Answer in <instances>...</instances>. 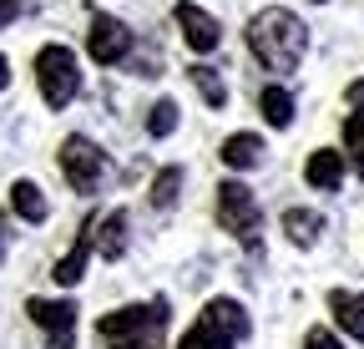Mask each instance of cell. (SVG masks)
<instances>
[{
  "mask_svg": "<svg viewBox=\"0 0 364 349\" xmlns=\"http://www.w3.org/2000/svg\"><path fill=\"white\" fill-rule=\"evenodd\" d=\"M248 51L268 66V71H294L309 51V31L294 11L284 6H268L248 21Z\"/></svg>",
  "mask_w": 364,
  "mask_h": 349,
  "instance_id": "obj_1",
  "label": "cell"
},
{
  "mask_svg": "<svg viewBox=\"0 0 364 349\" xmlns=\"http://www.w3.org/2000/svg\"><path fill=\"white\" fill-rule=\"evenodd\" d=\"M167 319H172L167 299H152V304H127V309L102 314L97 329H102L107 349H162Z\"/></svg>",
  "mask_w": 364,
  "mask_h": 349,
  "instance_id": "obj_2",
  "label": "cell"
},
{
  "mask_svg": "<svg viewBox=\"0 0 364 349\" xmlns=\"http://www.w3.org/2000/svg\"><path fill=\"white\" fill-rule=\"evenodd\" d=\"M238 339H248V309L238 299H208L203 319L177 339V349H233Z\"/></svg>",
  "mask_w": 364,
  "mask_h": 349,
  "instance_id": "obj_3",
  "label": "cell"
},
{
  "mask_svg": "<svg viewBox=\"0 0 364 349\" xmlns=\"http://www.w3.org/2000/svg\"><path fill=\"white\" fill-rule=\"evenodd\" d=\"M36 86H41V97L46 107H66L76 92H81V66L66 46H41L36 51Z\"/></svg>",
  "mask_w": 364,
  "mask_h": 349,
  "instance_id": "obj_4",
  "label": "cell"
},
{
  "mask_svg": "<svg viewBox=\"0 0 364 349\" xmlns=\"http://www.w3.org/2000/svg\"><path fill=\"white\" fill-rule=\"evenodd\" d=\"M218 223L233 233V238H243L248 248H258V228H263V218H258V203H253V193L243 188V183H218Z\"/></svg>",
  "mask_w": 364,
  "mask_h": 349,
  "instance_id": "obj_5",
  "label": "cell"
},
{
  "mask_svg": "<svg viewBox=\"0 0 364 349\" xmlns=\"http://www.w3.org/2000/svg\"><path fill=\"white\" fill-rule=\"evenodd\" d=\"M61 172L76 193H97L102 178H107V152L91 137H66L61 142Z\"/></svg>",
  "mask_w": 364,
  "mask_h": 349,
  "instance_id": "obj_6",
  "label": "cell"
},
{
  "mask_svg": "<svg viewBox=\"0 0 364 349\" xmlns=\"http://www.w3.org/2000/svg\"><path fill=\"white\" fill-rule=\"evenodd\" d=\"M26 314H31L36 329H46L51 349H71L76 344V304L71 299H31Z\"/></svg>",
  "mask_w": 364,
  "mask_h": 349,
  "instance_id": "obj_7",
  "label": "cell"
},
{
  "mask_svg": "<svg viewBox=\"0 0 364 349\" xmlns=\"http://www.w3.org/2000/svg\"><path fill=\"white\" fill-rule=\"evenodd\" d=\"M86 51H91V61H102V66H117V61L132 51V31H127L117 16H107V11H91Z\"/></svg>",
  "mask_w": 364,
  "mask_h": 349,
  "instance_id": "obj_8",
  "label": "cell"
},
{
  "mask_svg": "<svg viewBox=\"0 0 364 349\" xmlns=\"http://www.w3.org/2000/svg\"><path fill=\"white\" fill-rule=\"evenodd\" d=\"M177 26H182V41H188L193 51H218V41H223V26L203 11V6H193V0H177Z\"/></svg>",
  "mask_w": 364,
  "mask_h": 349,
  "instance_id": "obj_9",
  "label": "cell"
},
{
  "mask_svg": "<svg viewBox=\"0 0 364 349\" xmlns=\"http://www.w3.org/2000/svg\"><path fill=\"white\" fill-rule=\"evenodd\" d=\"M91 253H97V218H86V223H81V233H76V243H71V253L61 258V264L51 269V279L56 284H81V274H86V258Z\"/></svg>",
  "mask_w": 364,
  "mask_h": 349,
  "instance_id": "obj_10",
  "label": "cell"
},
{
  "mask_svg": "<svg viewBox=\"0 0 364 349\" xmlns=\"http://www.w3.org/2000/svg\"><path fill=\"white\" fill-rule=\"evenodd\" d=\"M304 178H309V188H318V193H334V188L344 183V152L318 147V152L304 162Z\"/></svg>",
  "mask_w": 364,
  "mask_h": 349,
  "instance_id": "obj_11",
  "label": "cell"
},
{
  "mask_svg": "<svg viewBox=\"0 0 364 349\" xmlns=\"http://www.w3.org/2000/svg\"><path fill=\"white\" fill-rule=\"evenodd\" d=\"M329 314L339 319V329H344L349 339H364V294L334 289V294H329Z\"/></svg>",
  "mask_w": 364,
  "mask_h": 349,
  "instance_id": "obj_12",
  "label": "cell"
},
{
  "mask_svg": "<svg viewBox=\"0 0 364 349\" xmlns=\"http://www.w3.org/2000/svg\"><path fill=\"white\" fill-rule=\"evenodd\" d=\"M97 253L102 258H122L127 253V208H112L97 218Z\"/></svg>",
  "mask_w": 364,
  "mask_h": 349,
  "instance_id": "obj_13",
  "label": "cell"
},
{
  "mask_svg": "<svg viewBox=\"0 0 364 349\" xmlns=\"http://www.w3.org/2000/svg\"><path fill=\"white\" fill-rule=\"evenodd\" d=\"M11 208L26 218V223H46V218H51V203H46V193H41L31 178L11 183Z\"/></svg>",
  "mask_w": 364,
  "mask_h": 349,
  "instance_id": "obj_14",
  "label": "cell"
},
{
  "mask_svg": "<svg viewBox=\"0 0 364 349\" xmlns=\"http://www.w3.org/2000/svg\"><path fill=\"white\" fill-rule=\"evenodd\" d=\"M223 162L233 167V172L258 167V162H263V137H258V132H233V137L223 142Z\"/></svg>",
  "mask_w": 364,
  "mask_h": 349,
  "instance_id": "obj_15",
  "label": "cell"
},
{
  "mask_svg": "<svg viewBox=\"0 0 364 349\" xmlns=\"http://www.w3.org/2000/svg\"><path fill=\"white\" fill-rule=\"evenodd\" d=\"M284 233H289L299 248H314L318 233H324V218L309 213V208H289V213H284Z\"/></svg>",
  "mask_w": 364,
  "mask_h": 349,
  "instance_id": "obj_16",
  "label": "cell"
},
{
  "mask_svg": "<svg viewBox=\"0 0 364 349\" xmlns=\"http://www.w3.org/2000/svg\"><path fill=\"white\" fill-rule=\"evenodd\" d=\"M258 112H263V122H268V127H289V122H294V97L284 92V86H263Z\"/></svg>",
  "mask_w": 364,
  "mask_h": 349,
  "instance_id": "obj_17",
  "label": "cell"
},
{
  "mask_svg": "<svg viewBox=\"0 0 364 349\" xmlns=\"http://www.w3.org/2000/svg\"><path fill=\"white\" fill-rule=\"evenodd\" d=\"M193 86L203 92L208 107H223V102H228V86H223V76H218L213 66H193Z\"/></svg>",
  "mask_w": 364,
  "mask_h": 349,
  "instance_id": "obj_18",
  "label": "cell"
},
{
  "mask_svg": "<svg viewBox=\"0 0 364 349\" xmlns=\"http://www.w3.org/2000/svg\"><path fill=\"white\" fill-rule=\"evenodd\" d=\"M344 147H349L359 178H364V112H349V117H344Z\"/></svg>",
  "mask_w": 364,
  "mask_h": 349,
  "instance_id": "obj_19",
  "label": "cell"
},
{
  "mask_svg": "<svg viewBox=\"0 0 364 349\" xmlns=\"http://www.w3.org/2000/svg\"><path fill=\"white\" fill-rule=\"evenodd\" d=\"M147 132H152V137H167V132H177V102H172V97H162V102L147 112Z\"/></svg>",
  "mask_w": 364,
  "mask_h": 349,
  "instance_id": "obj_20",
  "label": "cell"
},
{
  "mask_svg": "<svg viewBox=\"0 0 364 349\" xmlns=\"http://www.w3.org/2000/svg\"><path fill=\"white\" fill-rule=\"evenodd\" d=\"M177 188H182V167H162L157 183H152V203L157 208H172L177 203Z\"/></svg>",
  "mask_w": 364,
  "mask_h": 349,
  "instance_id": "obj_21",
  "label": "cell"
},
{
  "mask_svg": "<svg viewBox=\"0 0 364 349\" xmlns=\"http://www.w3.org/2000/svg\"><path fill=\"white\" fill-rule=\"evenodd\" d=\"M304 349H344V344H339V334H329V329H309Z\"/></svg>",
  "mask_w": 364,
  "mask_h": 349,
  "instance_id": "obj_22",
  "label": "cell"
},
{
  "mask_svg": "<svg viewBox=\"0 0 364 349\" xmlns=\"http://www.w3.org/2000/svg\"><path fill=\"white\" fill-rule=\"evenodd\" d=\"M16 16H21V0H0V31H6Z\"/></svg>",
  "mask_w": 364,
  "mask_h": 349,
  "instance_id": "obj_23",
  "label": "cell"
},
{
  "mask_svg": "<svg viewBox=\"0 0 364 349\" xmlns=\"http://www.w3.org/2000/svg\"><path fill=\"white\" fill-rule=\"evenodd\" d=\"M6 86H11V61L0 56V92H6Z\"/></svg>",
  "mask_w": 364,
  "mask_h": 349,
  "instance_id": "obj_24",
  "label": "cell"
}]
</instances>
